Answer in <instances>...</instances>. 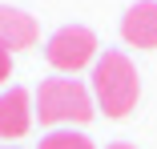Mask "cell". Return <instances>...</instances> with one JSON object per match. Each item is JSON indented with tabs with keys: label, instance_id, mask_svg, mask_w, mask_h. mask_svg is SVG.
Returning a JSON list of instances; mask_svg holds the SVG:
<instances>
[{
	"label": "cell",
	"instance_id": "cell-1",
	"mask_svg": "<svg viewBox=\"0 0 157 149\" xmlns=\"http://www.w3.org/2000/svg\"><path fill=\"white\" fill-rule=\"evenodd\" d=\"M93 93L109 117L133 113V105L141 97V77H137L133 61L117 48H105V56H97V65H93Z\"/></svg>",
	"mask_w": 157,
	"mask_h": 149
},
{
	"label": "cell",
	"instance_id": "cell-2",
	"mask_svg": "<svg viewBox=\"0 0 157 149\" xmlns=\"http://www.w3.org/2000/svg\"><path fill=\"white\" fill-rule=\"evenodd\" d=\"M36 117L40 125H60V121H93V97L89 89L73 77H48L36 89Z\"/></svg>",
	"mask_w": 157,
	"mask_h": 149
},
{
	"label": "cell",
	"instance_id": "cell-3",
	"mask_svg": "<svg viewBox=\"0 0 157 149\" xmlns=\"http://www.w3.org/2000/svg\"><path fill=\"white\" fill-rule=\"evenodd\" d=\"M44 56H48L52 69H60V73H77V69H85L93 56H97V36H93L89 28H81V24H69V28H60V32L48 36Z\"/></svg>",
	"mask_w": 157,
	"mask_h": 149
},
{
	"label": "cell",
	"instance_id": "cell-4",
	"mask_svg": "<svg viewBox=\"0 0 157 149\" xmlns=\"http://www.w3.org/2000/svg\"><path fill=\"white\" fill-rule=\"evenodd\" d=\"M33 97L24 93V89H8V93H0V137L12 141V137H24L33 129Z\"/></svg>",
	"mask_w": 157,
	"mask_h": 149
},
{
	"label": "cell",
	"instance_id": "cell-5",
	"mask_svg": "<svg viewBox=\"0 0 157 149\" xmlns=\"http://www.w3.org/2000/svg\"><path fill=\"white\" fill-rule=\"evenodd\" d=\"M121 36L137 48H157V0H137L121 20Z\"/></svg>",
	"mask_w": 157,
	"mask_h": 149
},
{
	"label": "cell",
	"instance_id": "cell-6",
	"mask_svg": "<svg viewBox=\"0 0 157 149\" xmlns=\"http://www.w3.org/2000/svg\"><path fill=\"white\" fill-rule=\"evenodd\" d=\"M36 36H40V28H36V20L28 12L0 4V48H8V52L12 48H33Z\"/></svg>",
	"mask_w": 157,
	"mask_h": 149
},
{
	"label": "cell",
	"instance_id": "cell-7",
	"mask_svg": "<svg viewBox=\"0 0 157 149\" xmlns=\"http://www.w3.org/2000/svg\"><path fill=\"white\" fill-rule=\"evenodd\" d=\"M40 149H93V141L85 133H73V129H56V133L40 137Z\"/></svg>",
	"mask_w": 157,
	"mask_h": 149
},
{
	"label": "cell",
	"instance_id": "cell-8",
	"mask_svg": "<svg viewBox=\"0 0 157 149\" xmlns=\"http://www.w3.org/2000/svg\"><path fill=\"white\" fill-rule=\"evenodd\" d=\"M8 73H12V52L0 48V81H8Z\"/></svg>",
	"mask_w": 157,
	"mask_h": 149
},
{
	"label": "cell",
	"instance_id": "cell-9",
	"mask_svg": "<svg viewBox=\"0 0 157 149\" xmlns=\"http://www.w3.org/2000/svg\"><path fill=\"white\" fill-rule=\"evenodd\" d=\"M105 149H137V145H129V141H113V145H105Z\"/></svg>",
	"mask_w": 157,
	"mask_h": 149
},
{
	"label": "cell",
	"instance_id": "cell-10",
	"mask_svg": "<svg viewBox=\"0 0 157 149\" xmlns=\"http://www.w3.org/2000/svg\"><path fill=\"white\" fill-rule=\"evenodd\" d=\"M8 149H12V145H8Z\"/></svg>",
	"mask_w": 157,
	"mask_h": 149
}]
</instances>
